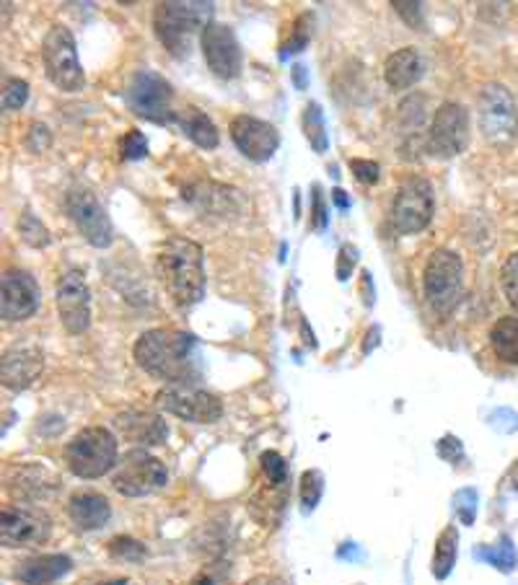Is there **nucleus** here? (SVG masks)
Instances as JSON below:
<instances>
[{
	"label": "nucleus",
	"instance_id": "7c9ffc66",
	"mask_svg": "<svg viewBox=\"0 0 518 585\" xmlns=\"http://www.w3.org/2000/svg\"><path fill=\"white\" fill-rule=\"evenodd\" d=\"M304 132L306 140L312 143L316 153H325L329 140H327V127H325V114H321L319 104H306L304 110Z\"/></svg>",
	"mask_w": 518,
	"mask_h": 585
},
{
	"label": "nucleus",
	"instance_id": "37998d69",
	"mask_svg": "<svg viewBox=\"0 0 518 585\" xmlns=\"http://www.w3.org/2000/svg\"><path fill=\"white\" fill-rule=\"evenodd\" d=\"M392 9L400 13L402 18H405L409 29H420L426 26V22H422V5L420 3H407V0H396V3H392Z\"/></svg>",
	"mask_w": 518,
	"mask_h": 585
},
{
	"label": "nucleus",
	"instance_id": "4468645a",
	"mask_svg": "<svg viewBox=\"0 0 518 585\" xmlns=\"http://www.w3.org/2000/svg\"><path fill=\"white\" fill-rule=\"evenodd\" d=\"M52 521L45 510L31 506H5L0 513V542L3 547H39L50 539Z\"/></svg>",
	"mask_w": 518,
	"mask_h": 585
},
{
	"label": "nucleus",
	"instance_id": "dca6fc26",
	"mask_svg": "<svg viewBox=\"0 0 518 585\" xmlns=\"http://www.w3.org/2000/svg\"><path fill=\"white\" fill-rule=\"evenodd\" d=\"M200 44H203V55L207 68L213 71V76L233 80L239 78L241 65H244V58H241V47L239 39L228 29L226 24L211 22L200 35Z\"/></svg>",
	"mask_w": 518,
	"mask_h": 585
},
{
	"label": "nucleus",
	"instance_id": "9d476101",
	"mask_svg": "<svg viewBox=\"0 0 518 585\" xmlns=\"http://www.w3.org/2000/svg\"><path fill=\"white\" fill-rule=\"evenodd\" d=\"M172 86L156 71H138L125 89V102L130 106V112L156 125L177 119V112L172 110Z\"/></svg>",
	"mask_w": 518,
	"mask_h": 585
},
{
	"label": "nucleus",
	"instance_id": "a878e982",
	"mask_svg": "<svg viewBox=\"0 0 518 585\" xmlns=\"http://www.w3.org/2000/svg\"><path fill=\"white\" fill-rule=\"evenodd\" d=\"M11 489L18 495L29 497V500H39V497L52 495L58 489L55 474L47 472L45 467H24L18 469L16 480H11Z\"/></svg>",
	"mask_w": 518,
	"mask_h": 585
},
{
	"label": "nucleus",
	"instance_id": "e433bc0d",
	"mask_svg": "<svg viewBox=\"0 0 518 585\" xmlns=\"http://www.w3.org/2000/svg\"><path fill=\"white\" fill-rule=\"evenodd\" d=\"M119 156L123 161H138L148 156V140L140 130H130L119 138Z\"/></svg>",
	"mask_w": 518,
	"mask_h": 585
},
{
	"label": "nucleus",
	"instance_id": "3c124183",
	"mask_svg": "<svg viewBox=\"0 0 518 585\" xmlns=\"http://www.w3.org/2000/svg\"><path fill=\"white\" fill-rule=\"evenodd\" d=\"M508 484L518 493V459L514 461V467H510V472H508Z\"/></svg>",
	"mask_w": 518,
	"mask_h": 585
},
{
	"label": "nucleus",
	"instance_id": "f704fd0d",
	"mask_svg": "<svg viewBox=\"0 0 518 585\" xmlns=\"http://www.w3.org/2000/svg\"><path fill=\"white\" fill-rule=\"evenodd\" d=\"M260 463H262V472H265L267 476V482H270V487H282V484L288 482V463L278 450H265Z\"/></svg>",
	"mask_w": 518,
	"mask_h": 585
},
{
	"label": "nucleus",
	"instance_id": "c85d7f7f",
	"mask_svg": "<svg viewBox=\"0 0 518 585\" xmlns=\"http://www.w3.org/2000/svg\"><path fill=\"white\" fill-rule=\"evenodd\" d=\"M475 557L477 560L493 564V568L501 570V573H510V570H514L518 564L516 547H514V542L508 539V536H503V539L493 544V547H488V544H484V547H477Z\"/></svg>",
	"mask_w": 518,
	"mask_h": 585
},
{
	"label": "nucleus",
	"instance_id": "a19ab883",
	"mask_svg": "<svg viewBox=\"0 0 518 585\" xmlns=\"http://www.w3.org/2000/svg\"><path fill=\"white\" fill-rule=\"evenodd\" d=\"M355 265H358V249L353 244H345L338 254V265H334V272H338L340 282H348L350 275H353Z\"/></svg>",
	"mask_w": 518,
	"mask_h": 585
},
{
	"label": "nucleus",
	"instance_id": "4c0bfd02",
	"mask_svg": "<svg viewBox=\"0 0 518 585\" xmlns=\"http://www.w3.org/2000/svg\"><path fill=\"white\" fill-rule=\"evenodd\" d=\"M501 285H503V293H506L508 304L518 311V252L510 254V257L506 259V265H503Z\"/></svg>",
	"mask_w": 518,
	"mask_h": 585
},
{
	"label": "nucleus",
	"instance_id": "49530a36",
	"mask_svg": "<svg viewBox=\"0 0 518 585\" xmlns=\"http://www.w3.org/2000/svg\"><path fill=\"white\" fill-rule=\"evenodd\" d=\"M439 454L441 459H446L448 463H462L464 461L462 441L454 438V435H446V438H441L439 443Z\"/></svg>",
	"mask_w": 518,
	"mask_h": 585
},
{
	"label": "nucleus",
	"instance_id": "aec40b11",
	"mask_svg": "<svg viewBox=\"0 0 518 585\" xmlns=\"http://www.w3.org/2000/svg\"><path fill=\"white\" fill-rule=\"evenodd\" d=\"M114 428L119 430V435H125V441L136 443V446H161L169 438V425L153 409H125L123 415L114 417Z\"/></svg>",
	"mask_w": 518,
	"mask_h": 585
},
{
	"label": "nucleus",
	"instance_id": "473e14b6",
	"mask_svg": "<svg viewBox=\"0 0 518 585\" xmlns=\"http://www.w3.org/2000/svg\"><path fill=\"white\" fill-rule=\"evenodd\" d=\"M321 493H325V476L319 469H308L301 474V508H304V513H312L319 506Z\"/></svg>",
	"mask_w": 518,
	"mask_h": 585
},
{
	"label": "nucleus",
	"instance_id": "423d86ee",
	"mask_svg": "<svg viewBox=\"0 0 518 585\" xmlns=\"http://www.w3.org/2000/svg\"><path fill=\"white\" fill-rule=\"evenodd\" d=\"M435 200H433V187L428 179L422 177H407L400 181L396 187L392 207H389V224L396 233L409 237V233L426 231L430 218H433Z\"/></svg>",
	"mask_w": 518,
	"mask_h": 585
},
{
	"label": "nucleus",
	"instance_id": "f3484780",
	"mask_svg": "<svg viewBox=\"0 0 518 585\" xmlns=\"http://www.w3.org/2000/svg\"><path fill=\"white\" fill-rule=\"evenodd\" d=\"M39 285L29 272L5 270L0 278V316L5 321H24L39 308Z\"/></svg>",
	"mask_w": 518,
	"mask_h": 585
},
{
	"label": "nucleus",
	"instance_id": "1a4fd4ad",
	"mask_svg": "<svg viewBox=\"0 0 518 585\" xmlns=\"http://www.w3.org/2000/svg\"><path fill=\"white\" fill-rule=\"evenodd\" d=\"M469 145V112L464 104L443 102L433 112L430 127L426 132V151L433 158L462 156Z\"/></svg>",
	"mask_w": 518,
	"mask_h": 585
},
{
	"label": "nucleus",
	"instance_id": "2eb2a0df",
	"mask_svg": "<svg viewBox=\"0 0 518 585\" xmlns=\"http://www.w3.org/2000/svg\"><path fill=\"white\" fill-rule=\"evenodd\" d=\"M58 314L60 325L68 334H84L91 327V291L86 275L80 270H68L58 280Z\"/></svg>",
	"mask_w": 518,
	"mask_h": 585
},
{
	"label": "nucleus",
	"instance_id": "f8f14e48",
	"mask_svg": "<svg viewBox=\"0 0 518 585\" xmlns=\"http://www.w3.org/2000/svg\"><path fill=\"white\" fill-rule=\"evenodd\" d=\"M156 405L179 420L198 422V425H213L224 417V402L218 396L205 392V389L192 386V383H174L164 386L156 394Z\"/></svg>",
	"mask_w": 518,
	"mask_h": 585
},
{
	"label": "nucleus",
	"instance_id": "20e7f679",
	"mask_svg": "<svg viewBox=\"0 0 518 585\" xmlns=\"http://www.w3.org/2000/svg\"><path fill=\"white\" fill-rule=\"evenodd\" d=\"M422 293L428 306L441 319H448L464 298V265L462 257L451 249H435L430 252L422 270Z\"/></svg>",
	"mask_w": 518,
	"mask_h": 585
},
{
	"label": "nucleus",
	"instance_id": "4be33fe9",
	"mask_svg": "<svg viewBox=\"0 0 518 585\" xmlns=\"http://www.w3.org/2000/svg\"><path fill=\"white\" fill-rule=\"evenodd\" d=\"M422 71H426V65H422L420 52L415 47H402L383 63V80H387L389 89L405 91L413 89L417 80L422 78Z\"/></svg>",
	"mask_w": 518,
	"mask_h": 585
},
{
	"label": "nucleus",
	"instance_id": "c03bdc74",
	"mask_svg": "<svg viewBox=\"0 0 518 585\" xmlns=\"http://www.w3.org/2000/svg\"><path fill=\"white\" fill-rule=\"evenodd\" d=\"M50 143H52V136H50V130H47V125L31 123L29 132H26V145H29V151L42 153L50 148Z\"/></svg>",
	"mask_w": 518,
	"mask_h": 585
},
{
	"label": "nucleus",
	"instance_id": "f03ea898",
	"mask_svg": "<svg viewBox=\"0 0 518 585\" xmlns=\"http://www.w3.org/2000/svg\"><path fill=\"white\" fill-rule=\"evenodd\" d=\"M156 278L174 306L192 308L205 295V252L198 241L169 237L156 252Z\"/></svg>",
	"mask_w": 518,
	"mask_h": 585
},
{
	"label": "nucleus",
	"instance_id": "393cba45",
	"mask_svg": "<svg viewBox=\"0 0 518 585\" xmlns=\"http://www.w3.org/2000/svg\"><path fill=\"white\" fill-rule=\"evenodd\" d=\"M174 123L179 125V130L198 148H205V151L218 148L220 143L218 127H215L213 119L207 117L205 112H200L198 106H187V110L177 112V119H174Z\"/></svg>",
	"mask_w": 518,
	"mask_h": 585
},
{
	"label": "nucleus",
	"instance_id": "9b49d317",
	"mask_svg": "<svg viewBox=\"0 0 518 585\" xmlns=\"http://www.w3.org/2000/svg\"><path fill=\"white\" fill-rule=\"evenodd\" d=\"M169 482L164 461L148 454L146 448H136L119 459L114 469L112 484L119 495L125 497H146L159 493L164 484Z\"/></svg>",
	"mask_w": 518,
	"mask_h": 585
},
{
	"label": "nucleus",
	"instance_id": "6e6552de",
	"mask_svg": "<svg viewBox=\"0 0 518 585\" xmlns=\"http://www.w3.org/2000/svg\"><path fill=\"white\" fill-rule=\"evenodd\" d=\"M47 78L58 86L60 91L76 93L86 86V73L80 68L76 39H73L68 26H52L47 31L42 44Z\"/></svg>",
	"mask_w": 518,
	"mask_h": 585
},
{
	"label": "nucleus",
	"instance_id": "412c9836",
	"mask_svg": "<svg viewBox=\"0 0 518 585\" xmlns=\"http://www.w3.org/2000/svg\"><path fill=\"white\" fill-rule=\"evenodd\" d=\"M185 200L198 207L200 213L218 215V218H228V215H239L244 211V198L239 190L226 185H215V181H200V185L185 190Z\"/></svg>",
	"mask_w": 518,
	"mask_h": 585
},
{
	"label": "nucleus",
	"instance_id": "a211bd4d",
	"mask_svg": "<svg viewBox=\"0 0 518 585\" xmlns=\"http://www.w3.org/2000/svg\"><path fill=\"white\" fill-rule=\"evenodd\" d=\"M231 140L241 151V156L257 161V164L270 161L280 148V132L275 130L270 123H262V119L249 117V114H239V117L233 119Z\"/></svg>",
	"mask_w": 518,
	"mask_h": 585
},
{
	"label": "nucleus",
	"instance_id": "cd10ccee",
	"mask_svg": "<svg viewBox=\"0 0 518 585\" xmlns=\"http://www.w3.org/2000/svg\"><path fill=\"white\" fill-rule=\"evenodd\" d=\"M493 353L508 366H518V316H503L490 329Z\"/></svg>",
	"mask_w": 518,
	"mask_h": 585
},
{
	"label": "nucleus",
	"instance_id": "f257e3e1",
	"mask_svg": "<svg viewBox=\"0 0 518 585\" xmlns=\"http://www.w3.org/2000/svg\"><path fill=\"white\" fill-rule=\"evenodd\" d=\"M132 355L146 373L166 381V386H174V383H192L194 386V381L203 373L198 340L179 329H148L138 338Z\"/></svg>",
	"mask_w": 518,
	"mask_h": 585
},
{
	"label": "nucleus",
	"instance_id": "c9c22d12",
	"mask_svg": "<svg viewBox=\"0 0 518 585\" xmlns=\"http://www.w3.org/2000/svg\"><path fill=\"white\" fill-rule=\"evenodd\" d=\"M110 555L117 557V560L138 562L146 557V547L132 539V536H117V539L110 542Z\"/></svg>",
	"mask_w": 518,
	"mask_h": 585
},
{
	"label": "nucleus",
	"instance_id": "58836bf2",
	"mask_svg": "<svg viewBox=\"0 0 518 585\" xmlns=\"http://www.w3.org/2000/svg\"><path fill=\"white\" fill-rule=\"evenodd\" d=\"M26 99H29V84L22 78H9V84H5L3 89V110L13 112V110H22L26 104Z\"/></svg>",
	"mask_w": 518,
	"mask_h": 585
},
{
	"label": "nucleus",
	"instance_id": "6ab92c4d",
	"mask_svg": "<svg viewBox=\"0 0 518 585\" xmlns=\"http://www.w3.org/2000/svg\"><path fill=\"white\" fill-rule=\"evenodd\" d=\"M45 371V355L35 345H16L5 349L3 360H0V379L5 389L22 392L29 389Z\"/></svg>",
	"mask_w": 518,
	"mask_h": 585
},
{
	"label": "nucleus",
	"instance_id": "79ce46f5",
	"mask_svg": "<svg viewBox=\"0 0 518 585\" xmlns=\"http://www.w3.org/2000/svg\"><path fill=\"white\" fill-rule=\"evenodd\" d=\"M350 169H353L355 179L363 185H376L381 179V166L376 161H363V158H350Z\"/></svg>",
	"mask_w": 518,
	"mask_h": 585
},
{
	"label": "nucleus",
	"instance_id": "72a5a7b5",
	"mask_svg": "<svg viewBox=\"0 0 518 585\" xmlns=\"http://www.w3.org/2000/svg\"><path fill=\"white\" fill-rule=\"evenodd\" d=\"M18 237H22L26 244L35 246V249L50 246V241H52L47 226H42V220L35 218L31 213H24L22 218H18Z\"/></svg>",
	"mask_w": 518,
	"mask_h": 585
},
{
	"label": "nucleus",
	"instance_id": "7ed1b4c3",
	"mask_svg": "<svg viewBox=\"0 0 518 585\" xmlns=\"http://www.w3.org/2000/svg\"><path fill=\"white\" fill-rule=\"evenodd\" d=\"M213 3H185V0H169L159 3L153 11V31L159 42L172 52L174 58L190 55L192 37L203 35V29L211 24Z\"/></svg>",
	"mask_w": 518,
	"mask_h": 585
},
{
	"label": "nucleus",
	"instance_id": "ea45409f",
	"mask_svg": "<svg viewBox=\"0 0 518 585\" xmlns=\"http://www.w3.org/2000/svg\"><path fill=\"white\" fill-rule=\"evenodd\" d=\"M454 508H456V516L462 518V523H475V516H477V493L472 487H464L459 489V493L454 495Z\"/></svg>",
	"mask_w": 518,
	"mask_h": 585
},
{
	"label": "nucleus",
	"instance_id": "a18cd8bd",
	"mask_svg": "<svg viewBox=\"0 0 518 585\" xmlns=\"http://www.w3.org/2000/svg\"><path fill=\"white\" fill-rule=\"evenodd\" d=\"M312 203H314L312 228H316V231H325V228H327V205H325V194H321V187L319 185H314Z\"/></svg>",
	"mask_w": 518,
	"mask_h": 585
},
{
	"label": "nucleus",
	"instance_id": "b1692460",
	"mask_svg": "<svg viewBox=\"0 0 518 585\" xmlns=\"http://www.w3.org/2000/svg\"><path fill=\"white\" fill-rule=\"evenodd\" d=\"M68 516H71V521L76 523V529L97 531L110 523L112 506L104 495L84 489V493H76L68 500Z\"/></svg>",
	"mask_w": 518,
	"mask_h": 585
},
{
	"label": "nucleus",
	"instance_id": "bb28decb",
	"mask_svg": "<svg viewBox=\"0 0 518 585\" xmlns=\"http://www.w3.org/2000/svg\"><path fill=\"white\" fill-rule=\"evenodd\" d=\"M456 555H459V531H456L454 523H448L446 529L441 531L439 539H435L433 547V562H430V573H433L435 581H446L456 564Z\"/></svg>",
	"mask_w": 518,
	"mask_h": 585
},
{
	"label": "nucleus",
	"instance_id": "0eeeda50",
	"mask_svg": "<svg viewBox=\"0 0 518 585\" xmlns=\"http://www.w3.org/2000/svg\"><path fill=\"white\" fill-rule=\"evenodd\" d=\"M480 130L490 145H510L518 136V106L503 84H488L477 99Z\"/></svg>",
	"mask_w": 518,
	"mask_h": 585
},
{
	"label": "nucleus",
	"instance_id": "8fccbe9b",
	"mask_svg": "<svg viewBox=\"0 0 518 585\" xmlns=\"http://www.w3.org/2000/svg\"><path fill=\"white\" fill-rule=\"evenodd\" d=\"M332 200H334V205H338V207H340V211H348V207H350V200H348V194H345V192H342V190H334V192H332Z\"/></svg>",
	"mask_w": 518,
	"mask_h": 585
},
{
	"label": "nucleus",
	"instance_id": "09e8293b",
	"mask_svg": "<svg viewBox=\"0 0 518 585\" xmlns=\"http://www.w3.org/2000/svg\"><path fill=\"white\" fill-rule=\"evenodd\" d=\"M361 278H363V295H366L363 301H366V306H374L376 298H374V291H371V272L363 270Z\"/></svg>",
	"mask_w": 518,
	"mask_h": 585
},
{
	"label": "nucleus",
	"instance_id": "2f4dec72",
	"mask_svg": "<svg viewBox=\"0 0 518 585\" xmlns=\"http://www.w3.org/2000/svg\"><path fill=\"white\" fill-rule=\"evenodd\" d=\"M312 26H314V16L312 13H301L299 18L293 22L291 37H288V42H282L280 47V58L295 55V52H301L308 44V39H312Z\"/></svg>",
	"mask_w": 518,
	"mask_h": 585
},
{
	"label": "nucleus",
	"instance_id": "39448f33",
	"mask_svg": "<svg viewBox=\"0 0 518 585\" xmlns=\"http://www.w3.org/2000/svg\"><path fill=\"white\" fill-rule=\"evenodd\" d=\"M65 461L78 480H99L117 467V438L106 428H84L65 448Z\"/></svg>",
	"mask_w": 518,
	"mask_h": 585
},
{
	"label": "nucleus",
	"instance_id": "ddd939ff",
	"mask_svg": "<svg viewBox=\"0 0 518 585\" xmlns=\"http://www.w3.org/2000/svg\"><path fill=\"white\" fill-rule=\"evenodd\" d=\"M65 211L73 226L78 228V233L89 241L91 246L106 249L114 241V228L110 215H106L104 205L99 203L97 194L84 187H76L65 194Z\"/></svg>",
	"mask_w": 518,
	"mask_h": 585
},
{
	"label": "nucleus",
	"instance_id": "de8ad7c7",
	"mask_svg": "<svg viewBox=\"0 0 518 585\" xmlns=\"http://www.w3.org/2000/svg\"><path fill=\"white\" fill-rule=\"evenodd\" d=\"M192 585H220V573L215 568H205L203 573L194 577Z\"/></svg>",
	"mask_w": 518,
	"mask_h": 585
},
{
	"label": "nucleus",
	"instance_id": "5701e85b",
	"mask_svg": "<svg viewBox=\"0 0 518 585\" xmlns=\"http://www.w3.org/2000/svg\"><path fill=\"white\" fill-rule=\"evenodd\" d=\"M73 570L68 555H39L29 557L16 568V581L24 585H52Z\"/></svg>",
	"mask_w": 518,
	"mask_h": 585
},
{
	"label": "nucleus",
	"instance_id": "c756f323",
	"mask_svg": "<svg viewBox=\"0 0 518 585\" xmlns=\"http://www.w3.org/2000/svg\"><path fill=\"white\" fill-rule=\"evenodd\" d=\"M422 104H426V99L422 97H407L405 102L400 104V110H396V117H400V125H402V136L409 140L422 132V119H426V110H422Z\"/></svg>",
	"mask_w": 518,
	"mask_h": 585
},
{
	"label": "nucleus",
	"instance_id": "603ef678",
	"mask_svg": "<svg viewBox=\"0 0 518 585\" xmlns=\"http://www.w3.org/2000/svg\"><path fill=\"white\" fill-rule=\"evenodd\" d=\"M102 585H127V581H125V577H114V581H106Z\"/></svg>",
	"mask_w": 518,
	"mask_h": 585
}]
</instances>
